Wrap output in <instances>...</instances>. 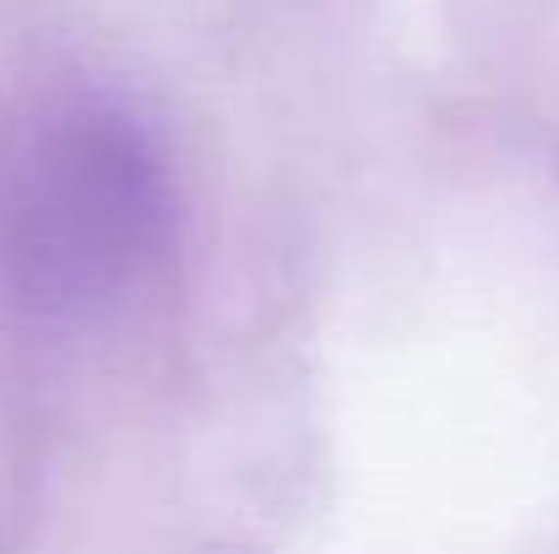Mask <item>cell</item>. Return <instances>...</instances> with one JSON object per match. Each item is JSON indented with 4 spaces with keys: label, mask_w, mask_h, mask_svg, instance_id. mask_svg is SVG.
Listing matches in <instances>:
<instances>
[{
    "label": "cell",
    "mask_w": 559,
    "mask_h": 554,
    "mask_svg": "<svg viewBox=\"0 0 559 554\" xmlns=\"http://www.w3.org/2000/svg\"><path fill=\"white\" fill-rule=\"evenodd\" d=\"M175 212L153 126L120 98H82L16 164L5 196L11 283L44 316H93L153 272Z\"/></svg>",
    "instance_id": "obj_1"
}]
</instances>
